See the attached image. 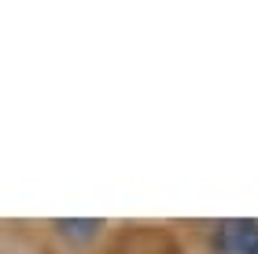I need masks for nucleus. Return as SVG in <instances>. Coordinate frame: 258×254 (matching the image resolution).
I'll list each match as a JSON object with an SVG mask.
<instances>
[{
	"instance_id": "obj_1",
	"label": "nucleus",
	"mask_w": 258,
	"mask_h": 254,
	"mask_svg": "<svg viewBox=\"0 0 258 254\" xmlns=\"http://www.w3.org/2000/svg\"><path fill=\"white\" fill-rule=\"evenodd\" d=\"M214 243L221 254H258V221L251 217H229L218 225Z\"/></svg>"
},
{
	"instance_id": "obj_2",
	"label": "nucleus",
	"mask_w": 258,
	"mask_h": 254,
	"mask_svg": "<svg viewBox=\"0 0 258 254\" xmlns=\"http://www.w3.org/2000/svg\"><path fill=\"white\" fill-rule=\"evenodd\" d=\"M52 228L67 239H74V243H89V239L100 236L103 221H96V217H74V221H67V217H59V221H52Z\"/></svg>"
}]
</instances>
